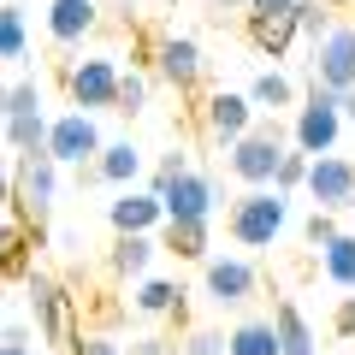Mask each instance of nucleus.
Wrapping results in <instances>:
<instances>
[{"label": "nucleus", "instance_id": "43", "mask_svg": "<svg viewBox=\"0 0 355 355\" xmlns=\"http://www.w3.org/2000/svg\"><path fill=\"white\" fill-rule=\"evenodd\" d=\"M0 125H6V83H0Z\"/></svg>", "mask_w": 355, "mask_h": 355}, {"label": "nucleus", "instance_id": "25", "mask_svg": "<svg viewBox=\"0 0 355 355\" xmlns=\"http://www.w3.org/2000/svg\"><path fill=\"white\" fill-rule=\"evenodd\" d=\"M249 101L261 107V113H266V107H272V113H279V107H296V83H291L284 71H261V77L249 83Z\"/></svg>", "mask_w": 355, "mask_h": 355}, {"label": "nucleus", "instance_id": "6", "mask_svg": "<svg viewBox=\"0 0 355 355\" xmlns=\"http://www.w3.org/2000/svg\"><path fill=\"white\" fill-rule=\"evenodd\" d=\"M308 83L320 89H355V24H331L314 42V60H308Z\"/></svg>", "mask_w": 355, "mask_h": 355}, {"label": "nucleus", "instance_id": "42", "mask_svg": "<svg viewBox=\"0 0 355 355\" xmlns=\"http://www.w3.org/2000/svg\"><path fill=\"white\" fill-rule=\"evenodd\" d=\"M0 355H30L24 343H12V338H0Z\"/></svg>", "mask_w": 355, "mask_h": 355}, {"label": "nucleus", "instance_id": "37", "mask_svg": "<svg viewBox=\"0 0 355 355\" xmlns=\"http://www.w3.org/2000/svg\"><path fill=\"white\" fill-rule=\"evenodd\" d=\"M0 202H12V160L0 154Z\"/></svg>", "mask_w": 355, "mask_h": 355}, {"label": "nucleus", "instance_id": "12", "mask_svg": "<svg viewBox=\"0 0 355 355\" xmlns=\"http://www.w3.org/2000/svg\"><path fill=\"white\" fill-rule=\"evenodd\" d=\"M254 113H261V107L249 101V95H237V89H214V95H207V107H202V119H207V130H214L219 142H237L243 130L254 125Z\"/></svg>", "mask_w": 355, "mask_h": 355}, {"label": "nucleus", "instance_id": "24", "mask_svg": "<svg viewBox=\"0 0 355 355\" xmlns=\"http://www.w3.org/2000/svg\"><path fill=\"white\" fill-rule=\"evenodd\" d=\"M320 261H326V279L338 284V291H355V237L349 231H338V237L320 249Z\"/></svg>", "mask_w": 355, "mask_h": 355}, {"label": "nucleus", "instance_id": "5", "mask_svg": "<svg viewBox=\"0 0 355 355\" xmlns=\"http://www.w3.org/2000/svg\"><path fill=\"white\" fill-rule=\"evenodd\" d=\"M279 160H284V137H279V125H261V119H254V125L243 130L237 142H231V172H237L249 190H254V184H272Z\"/></svg>", "mask_w": 355, "mask_h": 355}, {"label": "nucleus", "instance_id": "18", "mask_svg": "<svg viewBox=\"0 0 355 355\" xmlns=\"http://www.w3.org/2000/svg\"><path fill=\"white\" fill-rule=\"evenodd\" d=\"M95 172H101L107 184H137V178H142V148H137V142H101Z\"/></svg>", "mask_w": 355, "mask_h": 355}, {"label": "nucleus", "instance_id": "36", "mask_svg": "<svg viewBox=\"0 0 355 355\" xmlns=\"http://www.w3.org/2000/svg\"><path fill=\"white\" fill-rule=\"evenodd\" d=\"M331 326H338V338H349V343H355V296H343V302H338Z\"/></svg>", "mask_w": 355, "mask_h": 355}, {"label": "nucleus", "instance_id": "21", "mask_svg": "<svg viewBox=\"0 0 355 355\" xmlns=\"http://www.w3.org/2000/svg\"><path fill=\"white\" fill-rule=\"evenodd\" d=\"M272 326H279V355H314V331H308V320H302L296 302L272 308Z\"/></svg>", "mask_w": 355, "mask_h": 355}, {"label": "nucleus", "instance_id": "32", "mask_svg": "<svg viewBox=\"0 0 355 355\" xmlns=\"http://www.w3.org/2000/svg\"><path fill=\"white\" fill-rule=\"evenodd\" d=\"M184 166H190V160H184V148H172V154H166V160H160V166H154V178H148V190H154V196H160V190H166V184H172V178H178V172H184Z\"/></svg>", "mask_w": 355, "mask_h": 355}, {"label": "nucleus", "instance_id": "20", "mask_svg": "<svg viewBox=\"0 0 355 355\" xmlns=\"http://www.w3.org/2000/svg\"><path fill=\"white\" fill-rule=\"evenodd\" d=\"M166 254L178 261H207V219H166Z\"/></svg>", "mask_w": 355, "mask_h": 355}, {"label": "nucleus", "instance_id": "15", "mask_svg": "<svg viewBox=\"0 0 355 355\" xmlns=\"http://www.w3.org/2000/svg\"><path fill=\"white\" fill-rule=\"evenodd\" d=\"M296 36H302V30H296V12H249V42L266 60H284Z\"/></svg>", "mask_w": 355, "mask_h": 355}, {"label": "nucleus", "instance_id": "2", "mask_svg": "<svg viewBox=\"0 0 355 355\" xmlns=\"http://www.w3.org/2000/svg\"><path fill=\"white\" fill-rule=\"evenodd\" d=\"M284 219H291L284 190L254 184L249 196H237V202H231V237H237L243 249H272V237L284 231Z\"/></svg>", "mask_w": 355, "mask_h": 355}, {"label": "nucleus", "instance_id": "22", "mask_svg": "<svg viewBox=\"0 0 355 355\" xmlns=\"http://www.w3.org/2000/svg\"><path fill=\"white\" fill-rule=\"evenodd\" d=\"M6 148L30 154V148H48V113H6Z\"/></svg>", "mask_w": 355, "mask_h": 355}, {"label": "nucleus", "instance_id": "13", "mask_svg": "<svg viewBox=\"0 0 355 355\" xmlns=\"http://www.w3.org/2000/svg\"><path fill=\"white\" fill-rule=\"evenodd\" d=\"M107 219H113V231H160L166 207L154 190H119V202H107Z\"/></svg>", "mask_w": 355, "mask_h": 355}, {"label": "nucleus", "instance_id": "14", "mask_svg": "<svg viewBox=\"0 0 355 355\" xmlns=\"http://www.w3.org/2000/svg\"><path fill=\"white\" fill-rule=\"evenodd\" d=\"M154 65H160V77L172 89H196L202 83V48H196L190 36H166L160 48H154Z\"/></svg>", "mask_w": 355, "mask_h": 355}, {"label": "nucleus", "instance_id": "29", "mask_svg": "<svg viewBox=\"0 0 355 355\" xmlns=\"http://www.w3.org/2000/svg\"><path fill=\"white\" fill-rule=\"evenodd\" d=\"M291 12H296V30H302L308 42H320L331 30V6H326V0H296Z\"/></svg>", "mask_w": 355, "mask_h": 355}, {"label": "nucleus", "instance_id": "16", "mask_svg": "<svg viewBox=\"0 0 355 355\" xmlns=\"http://www.w3.org/2000/svg\"><path fill=\"white\" fill-rule=\"evenodd\" d=\"M154 254H160L154 231H119L113 237V272L119 279H142V272L154 266Z\"/></svg>", "mask_w": 355, "mask_h": 355}, {"label": "nucleus", "instance_id": "28", "mask_svg": "<svg viewBox=\"0 0 355 355\" xmlns=\"http://www.w3.org/2000/svg\"><path fill=\"white\" fill-rule=\"evenodd\" d=\"M142 107H148V77H142V71H119V101H113V113L137 119Z\"/></svg>", "mask_w": 355, "mask_h": 355}, {"label": "nucleus", "instance_id": "26", "mask_svg": "<svg viewBox=\"0 0 355 355\" xmlns=\"http://www.w3.org/2000/svg\"><path fill=\"white\" fill-rule=\"evenodd\" d=\"M30 53V30L18 6H0V60H24Z\"/></svg>", "mask_w": 355, "mask_h": 355}, {"label": "nucleus", "instance_id": "38", "mask_svg": "<svg viewBox=\"0 0 355 355\" xmlns=\"http://www.w3.org/2000/svg\"><path fill=\"white\" fill-rule=\"evenodd\" d=\"M296 0H249V12H291Z\"/></svg>", "mask_w": 355, "mask_h": 355}, {"label": "nucleus", "instance_id": "10", "mask_svg": "<svg viewBox=\"0 0 355 355\" xmlns=\"http://www.w3.org/2000/svg\"><path fill=\"white\" fill-rule=\"evenodd\" d=\"M202 284L219 308H243L254 296V266L243 254H207L202 261Z\"/></svg>", "mask_w": 355, "mask_h": 355}, {"label": "nucleus", "instance_id": "7", "mask_svg": "<svg viewBox=\"0 0 355 355\" xmlns=\"http://www.w3.org/2000/svg\"><path fill=\"white\" fill-rule=\"evenodd\" d=\"M302 190L314 196V207H326V214H343V207H355V166H349V160H338V154H314V160H308Z\"/></svg>", "mask_w": 355, "mask_h": 355}, {"label": "nucleus", "instance_id": "8", "mask_svg": "<svg viewBox=\"0 0 355 355\" xmlns=\"http://www.w3.org/2000/svg\"><path fill=\"white\" fill-rule=\"evenodd\" d=\"M48 154L60 166H89L95 154H101V130H95V119L77 107V113H60L48 119Z\"/></svg>", "mask_w": 355, "mask_h": 355}, {"label": "nucleus", "instance_id": "35", "mask_svg": "<svg viewBox=\"0 0 355 355\" xmlns=\"http://www.w3.org/2000/svg\"><path fill=\"white\" fill-rule=\"evenodd\" d=\"M71 355H125V349H119L113 338H101V331H95V338H77V343H71Z\"/></svg>", "mask_w": 355, "mask_h": 355}, {"label": "nucleus", "instance_id": "19", "mask_svg": "<svg viewBox=\"0 0 355 355\" xmlns=\"http://www.w3.org/2000/svg\"><path fill=\"white\" fill-rule=\"evenodd\" d=\"M225 355H279V326L272 320H237L225 338Z\"/></svg>", "mask_w": 355, "mask_h": 355}, {"label": "nucleus", "instance_id": "34", "mask_svg": "<svg viewBox=\"0 0 355 355\" xmlns=\"http://www.w3.org/2000/svg\"><path fill=\"white\" fill-rule=\"evenodd\" d=\"M184 355H225V338L219 331H190L184 338Z\"/></svg>", "mask_w": 355, "mask_h": 355}, {"label": "nucleus", "instance_id": "33", "mask_svg": "<svg viewBox=\"0 0 355 355\" xmlns=\"http://www.w3.org/2000/svg\"><path fill=\"white\" fill-rule=\"evenodd\" d=\"M331 237H338V219H331L326 207H314V219H308V243H314V249H326Z\"/></svg>", "mask_w": 355, "mask_h": 355}, {"label": "nucleus", "instance_id": "31", "mask_svg": "<svg viewBox=\"0 0 355 355\" xmlns=\"http://www.w3.org/2000/svg\"><path fill=\"white\" fill-rule=\"evenodd\" d=\"M6 113H42V83H36V77L6 83Z\"/></svg>", "mask_w": 355, "mask_h": 355}, {"label": "nucleus", "instance_id": "1", "mask_svg": "<svg viewBox=\"0 0 355 355\" xmlns=\"http://www.w3.org/2000/svg\"><path fill=\"white\" fill-rule=\"evenodd\" d=\"M53 196H60V160H53L48 148H30L12 160V202H18V219L24 225H42L53 207Z\"/></svg>", "mask_w": 355, "mask_h": 355}, {"label": "nucleus", "instance_id": "23", "mask_svg": "<svg viewBox=\"0 0 355 355\" xmlns=\"http://www.w3.org/2000/svg\"><path fill=\"white\" fill-rule=\"evenodd\" d=\"M0 272L30 279V249H24V219H0Z\"/></svg>", "mask_w": 355, "mask_h": 355}, {"label": "nucleus", "instance_id": "39", "mask_svg": "<svg viewBox=\"0 0 355 355\" xmlns=\"http://www.w3.org/2000/svg\"><path fill=\"white\" fill-rule=\"evenodd\" d=\"M137 355H166V338H142V343H137Z\"/></svg>", "mask_w": 355, "mask_h": 355}, {"label": "nucleus", "instance_id": "3", "mask_svg": "<svg viewBox=\"0 0 355 355\" xmlns=\"http://www.w3.org/2000/svg\"><path fill=\"white\" fill-rule=\"evenodd\" d=\"M338 130H343L338 89L308 83V101L296 107V148H302V154H331V148H338Z\"/></svg>", "mask_w": 355, "mask_h": 355}, {"label": "nucleus", "instance_id": "41", "mask_svg": "<svg viewBox=\"0 0 355 355\" xmlns=\"http://www.w3.org/2000/svg\"><path fill=\"white\" fill-rule=\"evenodd\" d=\"M219 12H249V0H214Z\"/></svg>", "mask_w": 355, "mask_h": 355}, {"label": "nucleus", "instance_id": "17", "mask_svg": "<svg viewBox=\"0 0 355 355\" xmlns=\"http://www.w3.org/2000/svg\"><path fill=\"white\" fill-rule=\"evenodd\" d=\"M95 30V0H53L48 6V36L53 42H83Z\"/></svg>", "mask_w": 355, "mask_h": 355}, {"label": "nucleus", "instance_id": "27", "mask_svg": "<svg viewBox=\"0 0 355 355\" xmlns=\"http://www.w3.org/2000/svg\"><path fill=\"white\" fill-rule=\"evenodd\" d=\"M178 296H184V291H178L172 279H142L137 284V308H142V314H172Z\"/></svg>", "mask_w": 355, "mask_h": 355}, {"label": "nucleus", "instance_id": "9", "mask_svg": "<svg viewBox=\"0 0 355 355\" xmlns=\"http://www.w3.org/2000/svg\"><path fill=\"white\" fill-rule=\"evenodd\" d=\"M65 95H71V107H83V113L113 107L119 101V65L113 60H77L71 71H65Z\"/></svg>", "mask_w": 355, "mask_h": 355}, {"label": "nucleus", "instance_id": "11", "mask_svg": "<svg viewBox=\"0 0 355 355\" xmlns=\"http://www.w3.org/2000/svg\"><path fill=\"white\" fill-rule=\"evenodd\" d=\"M214 202H219V196H214V178H207V172H190V166H184V172L160 190L166 219H214Z\"/></svg>", "mask_w": 355, "mask_h": 355}, {"label": "nucleus", "instance_id": "4", "mask_svg": "<svg viewBox=\"0 0 355 355\" xmlns=\"http://www.w3.org/2000/svg\"><path fill=\"white\" fill-rule=\"evenodd\" d=\"M24 284H30V314H36L42 338H48L53 349H71L77 343V302L48 279V272H30Z\"/></svg>", "mask_w": 355, "mask_h": 355}, {"label": "nucleus", "instance_id": "30", "mask_svg": "<svg viewBox=\"0 0 355 355\" xmlns=\"http://www.w3.org/2000/svg\"><path fill=\"white\" fill-rule=\"evenodd\" d=\"M308 160H314V154H302V148H284L279 172H272V190H284V196H291L296 184H302V178H308Z\"/></svg>", "mask_w": 355, "mask_h": 355}, {"label": "nucleus", "instance_id": "40", "mask_svg": "<svg viewBox=\"0 0 355 355\" xmlns=\"http://www.w3.org/2000/svg\"><path fill=\"white\" fill-rule=\"evenodd\" d=\"M338 107H343V119H355V89H343V95H338Z\"/></svg>", "mask_w": 355, "mask_h": 355}]
</instances>
